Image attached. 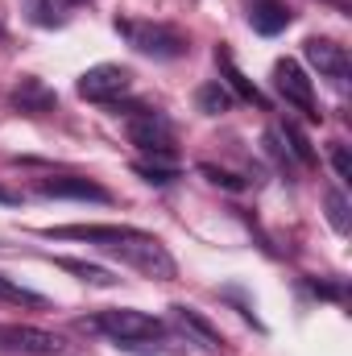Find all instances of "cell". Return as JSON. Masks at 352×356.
<instances>
[{"mask_svg":"<svg viewBox=\"0 0 352 356\" xmlns=\"http://www.w3.org/2000/svg\"><path fill=\"white\" fill-rule=\"evenodd\" d=\"M46 236L54 241H88V245H99L104 253L129 261L137 273L154 277V282H170L178 273L175 257L166 253V245L141 228H125V224H63V228H42Z\"/></svg>","mask_w":352,"mask_h":356,"instance_id":"6da1fadb","label":"cell"},{"mask_svg":"<svg viewBox=\"0 0 352 356\" xmlns=\"http://www.w3.org/2000/svg\"><path fill=\"white\" fill-rule=\"evenodd\" d=\"M125 129H129V141L141 154H150L154 162H170L175 158V124L158 108H129Z\"/></svg>","mask_w":352,"mask_h":356,"instance_id":"7a4b0ae2","label":"cell"},{"mask_svg":"<svg viewBox=\"0 0 352 356\" xmlns=\"http://www.w3.org/2000/svg\"><path fill=\"white\" fill-rule=\"evenodd\" d=\"M116 29L129 38V46L137 54H150V58H182L186 54V33L166 21H116Z\"/></svg>","mask_w":352,"mask_h":356,"instance_id":"3957f363","label":"cell"},{"mask_svg":"<svg viewBox=\"0 0 352 356\" xmlns=\"http://www.w3.org/2000/svg\"><path fill=\"white\" fill-rule=\"evenodd\" d=\"M95 327L104 336H112L116 344L125 348H137V344H150V340H162L166 336V323L145 315V311H129V307H116V311H104L95 319Z\"/></svg>","mask_w":352,"mask_h":356,"instance_id":"277c9868","label":"cell"},{"mask_svg":"<svg viewBox=\"0 0 352 356\" xmlns=\"http://www.w3.org/2000/svg\"><path fill=\"white\" fill-rule=\"evenodd\" d=\"M0 353L17 356H63L67 340L58 332L46 327H29V323H0Z\"/></svg>","mask_w":352,"mask_h":356,"instance_id":"5b68a950","label":"cell"},{"mask_svg":"<svg viewBox=\"0 0 352 356\" xmlns=\"http://www.w3.org/2000/svg\"><path fill=\"white\" fill-rule=\"evenodd\" d=\"M129 91H133V71L120 63H99V67L79 75V95L91 104H116Z\"/></svg>","mask_w":352,"mask_h":356,"instance_id":"8992f818","label":"cell"},{"mask_svg":"<svg viewBox=\"0 0 352 356\" xmlns=\"http://www.w3.org/2000/svg\"><path fill=\"white\" fill-rule=\"evenodd\" d=\"M273 88L278 95L290 104V108H298L303 116H311V120H319V99H315V83L307 79V71L294 63V58H282V63H273Z\"/></svg>","mask_w":352,"mask_h":356,"instance_id":"52a82bcc","label":"cell"},{"mask_svg":"<svg viewBox=\"0 0 352 356\" xmlns=\"http://www.w3.org/2000/svg\"><path fill=\"white\" fill-rule=\"evenodd\" d=\"M303 50H307V63H311L319 75H328V79H336V83H344L352 75L349 50H344L340 42H332V38H307Z\"/></svg>","mask_w":352,"mask_h":356,"instance_id":"ba28073f","label":"cell"},{"mask_svg":"<svg viewBox=\"0 0 352 356\" xmlns=\"http://www.w3.org/2000/svg\"><path fill=\"white\" fill-rule=\"evenodd\" d=\"M38 191L42 195H54V199H83V203H112V195L91 182V178H79V175H50V178H38Z\"/></svg>","mask_w":352,"mask_h":356,"instance_id":"9c48e42d","label":"cell"},{"mask_svg":"<svg viewBox=\"0 0 352 356\" xmlns=\"http://www.w3.org/2000/svg\"><path fill=\"white\" fill-rule=\"evenodd\" d=\"M54 104H58V95L46 88L42 79H33V75L13 88V108L25 112V116H46V112H54Z\"/></svg>","mask_w":352,"mask_h":356,"instance_id":"30bf717a","label":"cell"},{"mask_svg":"<svg viewBox=\"0 0 352 356\" xmlns=\"http://www.w3.org/2000/svg\"><path fill=\"white\" fill-rule=\"evenodd\" d=\"M249 21H253V29H257V33L273 38V33H282V29L290 25V8H286L282 0H253Z\"/></svg>","mask_w":352,"mask_h":356,"instance_id":"8fae6325","label":"cell"},{"mask_svg":"<svg viewBox=\"0 0 352 356\" xmlns=\"http://www.w3.org/2000/svg\"><path fill=\"white\" fill-rule=\"evenodd\" d=\"M21 4H25L33 25H63L71 17V8H79L88 0H21Z\"/></svg>","mask_w":352,"mask_h":356,"instance_id":"7c38bea8","label":"cell"},{"mask_svg":"<svg viewBox=\"0 0 352 356\" xmlns=\"http://www.w3.org/2000/svg\"><path fill=\"white\" fill-rule=\"evenodd\" d=\"M175 319L191 332V336H195V340H199V344H203V348H211V353H216V348H224V336H220V332L199 315V311H191V307H175Z\"/></svg>","mask_w":352,"mask_h":356,"instance_id":"4fadbf2b","label":"cell"},{"mask_svg":"<svg viewBox=\"0 0 352 356\" xmlns=\"http://www.w3.org/2000/svg\"><path fill=\"white\" fill-rule=\"evenodd\" d=\"M216 63H220V71H224V88H232L237 95H241V99H249V104H257V108H269V104H265V95H262L257 88H253V83H249V79H245L241 71H237V63H232V58H228L224 50L216 54Z\"/></svg>","mask_w":352,"mask_h":356,"instance_id":"5bb4252c","label":"cell"},{"mask_svg":"<svg viewBox=\"0 0 352 356\" xmlns=\"http://www.w3.org/2000/svg\"><path fill=\"white\" fill-rule=\"evenodd\" d=\"M54 266L67 269V273H75V277L88 282V286H116V282H120L116 273H108L104 266H88V261H75V257H58Z\"/></svg>","mask_w":352,"mask_h":356,"instance_id":"9a60e30c","label":"cell"},{"mask_svg":"<svg viewBox=\"0 0 352 356\" xmlns=\"http://www.w3.org/2000/svg\"><path fill=\"white\" fill-rule=\"evenodd\" d=\"M273 133H278V137H282V141L290 145L286 154H294V158H298L303 166H311V162H315V149H311V141H307V137H303V133H298V129H294L290 120H286V124H278Z\"/></svg>","mask_w":352,"mask_h":356,"instance_id":"2e32d148","label":"cell"},{"mask_svg":"<svg viewBox=\"0 0 352 356\" xmlns=\"http://www.w3.org/2000/svg\"><path fill=\"white\" fill-rule=\"evenodd\" d=\"M199 108H203L207 116H220V112L232 108V95H228L224 83H203V88H199Z\"/></svg>","mask_w":352,"mask_h":356,"instance_id":"e0dca14e","label":"cell"},{"mask_svg":"<svg viewBox=\"0 0 352 356\" xmlns=\"http://www.w3.org/2000/svg\"><path fill=\"white\" fill-rule=\"evenodd\" d=\"M323 203H328V220H332V228L344 236V232H349V199H344V191H328Z\"/></svg>","mask_w":352,"mask_h":356,"instance_id":"ac0fdd59","label":"cell"},{"mask_svg":"<svg viewBox=\"0 0 352 356\" xmlns=\"http://www.w3.org/2000/svg\"><path fill=\"white\" fill-rule=\"evenodd\" d=\"M133 170L145 178V182H158V186H166V182H175L178 170L170 162H133Z\"/></svg>","mask_w":352,"mask_h":356,"instance_id":"d6986e66","label":"cell"},{"mask_svg":"<svg viewBox=\"0 0 352 356\" xmlns=\"http://www.w3.org/2000/svg\"><path fill=\"white\" fill-rule=\"evenodd\" d=\"M0 298H4V302H29V307H42V302H46L42 294H33V290H25V286L8 282L4 273H0Z\"/></svg>","mask_w":352,"mask_h":356,"instance_id":"ffe728a7","label":"cell"},{"mask_svg":"<svg viewBox=\"0 0 352 356\" xmlns=\"http://www.w3.org/2000/svg\"><path fill=\"white\" fill-rule=\"evenodd\" d=\"M332 170H336V178L340 182H352V158H349V145H332Z\"/></svg>","mask_w":352,"mask_h":356,"instance_id":"44dd1931","label":"cell"},{"mask_svg":"<svg viewBox=\"0 0 352 356\" xmlns=\"http://www.w3.org/2000/svg\"><path fill=\"white\" fill-rule=\"evenodd\" d=\"M199 175H207L211 182H216V186H228V191H241V186H245V182H241L237 175H228V170H220V166H207V162L199 166Z\"/></svg>","mask_w":352,"mask_h":356,"instance_id":"7402d4cb","label":"cell"},{"mask_svg":"<svg viewBox=\"0 0 352 356\" xmlns=\"http://www.w3.org/2000/svg\"><path fill=\"white\" fill-rule=\"evenodd\" d=\"M0 203H4V207H17V203H21V195H17V191H8V186H0Z\"/></svg>","mask_w":352,"mask_h":356,"instance_id":"603a6c76","label":"cell"}]
</instances>
